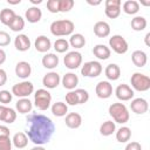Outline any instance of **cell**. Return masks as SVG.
<instances>
[{"label": "cell", "instance_id": "cell-1", "mask_svg": "<svg viewBox=\"0 0 150 150\" xmlns=\"http://www.w3.org/2000/svg\"><path fill=\"white\" fill-rule=\"evenodd\" d=\"M27 136L35 145L48 143L55 131V125L49 117L35 112L27 116Z\"/></svg>", "mask_w": 150, "mask_h": 150}, {"label": "cell", "instance_id": "cell-2", "mask_svg": "<svg viewBox=\"0 0 150 150\" xmlns=\"http://www.w3.org/2000/svg\"><path fill=\"white\" fill-rule=\"evenodd\" d=\"M75 25L71 20L62 19V20H55L50 23V33L55 36H66L71 35L74 32Z\"/></svg>", "mask_w": 150, "mask_h": 150}, {"label": "cell", "instance_id": "cell-3", "mask_svg": "<svg viewBox=\"0 0 150 150\" xmlns=\"http://www.w3.org/2000/svg\"><path fill=\"white\" fill-rule=\"evenodd\" d=\"M109 115L114 118V121L116 123H127L130 118V115H129V111H128V108L123 104V103H112L110 107H109Z\"/></svg>", "mask_w": 150, "mask_h": 150}, {"label": "cell", "instance_id": "cell-4", "mask_svg": "<svg viewBox=\"0 0 150 150\" xmlns=\"http://www.w3.org/2000/svg\"><path fill=\"white\" fill-rule=\"evenodd\" d=\"M52 103V95L47 89H38L34 94V105L39 110H47Z\"/></svg>", "mask_w": 150, "mask_h": 150}, {"label": "cell", "instance_id": "cell-5", "mask_svg": "<svg viewBox=\"0 0 150 150\" xmlns=\"http://www.w3.org/2000/svg\"><path fill=\"white\" fill-rule=\"evenodd\" d=\"M130 83L137 91H146L150 89V77L142 73H134L130 77Z\"/></svg>", "mask_w": 150, "mask_h": 150}, {"label": "cell", "instance_id": "cell-6", "mask_svg": "<svg viewBox=\"0 0 150 150\" xmlns=\"http://www.w3.org/2000/svg\"><path fill=\"white\" fill-rule=\"evenodd\" d=\"M33 91H34V84L29 81H22L12 87V94L21 98L28 97L30 94H33Z\"/></svg>", "mask_w": 150, "mask_h": 150}, {"label": "cell", "instance_id": "cell-7", "mask_svg": "<svg viewBox=\"0 0 150 150\" xmlns=\"http://www.w3.org/2000/svg\"><path fill=\"white\" fill-rule=\"evenodd\" d=\"M103 68L98 61H88L81 68V74L86 77H97L101 75Z\"/></svg>", "mask_w": 150, "mask_h": 150}, {"label": "cell", "instance_id": "cell-8", "mask_svg": "<svg viewBox=\"0 0 150 150\" xmlns=\"http://www.w3.org/2000/svg\"><path fill=\"white\" fill-rule=\"evenodd\" d=\"M109 46H110V48H111L115 53H117V54H124V53H127L128 49H129V46H128L127 40H125L122 35H118V34L112 35V36L109 39Z\"/></svg>", "mask_w": 150, "mask_h": 150}, {"label": "cell", "instance_id": "cell-9", "mask_svg": "<svg viewBox=\"0 0 150 150\" xmlns=\"http://www.w3.org/2000/svg\"><path fill=\"white\" fill-rule=\"evenodd\" d=\"M63 63L68 69H76L81 66L82 63V54L80 52L73 50L66 54V56L63 57Z\"/></svg>", "mask_w": 150, "mask_h": 150}, {"label": "cell", "instance_id": "cell-10", "mask_svg": "<svg viewBox=\"0 0 150 150\" xmlns=\"http://www.w3.org/2000/svg\"><path fill=\"white\" fill-rule=\"evenodd\" d=\"M121 0H107L104 13L110 19H116L121 14Z\"/></svg>", "mask_w": 150, "mask_h": 150}, {"label": "cell", "instance_id": "cell-11", "mask_svg": "<svg viewBox=\"0 0 150 150\" xmlns=\"http://www.w3.org/2000/svg\"><path fill=\"white\" fill-rule=\"evenodd\" d=\"M95 93L100 98H109L112 95V86L108 81H100L96 84Z\"/></svg>", "mask_w": 150, "mask_h": 150}, {"label": "cell", "instance_id": "cell-12", "mask_svg": "<svg viewBox=\"0 0 150 150\" xmlns=\"http://www.w3.org/2000/svg\"><path fill=\"white\" fill-rule=\"evenodd\" d=\"M115 94L120 101H129L135 95L131 87H129L128 84H124V83L117 86V88L115 89Z\"/></svg>", "mask_w": 150, "mask_h": 150}, {"label": "cell", "instance_id": "cell-13", "mask_svg": "<svg viewBox=\"0 0 150 150\" xmlns=\"http://www.w3.org/2000/svg\"><path fill=\"white\" fill-rule=\"evenodd\" d=\"M130 108L131 110L137 114V115H143L148 111L149 109V104H148V101L142 98V97H137V98H134L130 103Z\"/></svg>", "mask_w": 150, "mask_h": 150}, {"label": "cell", "instance_id": "cell-14", "mask_svg": "<svg viewBox=\"0 0 150 150\" xmlns=\"http://www.w3.org/2000/svg\"><path fill=\"white\" fill-rule=\"evenodd\" d=\"M61 79H60V75L56 73V71H49L47 73L43 79H42V84L47 88V89H54L59 86Z\"/></svg>", "mask_w": 150, "mask_h": 150}, {"label": "cell", "instance_id": "cell-15", "mask_svg": "<svg viewBox=\"0 0 150 150\" xmlns=\"http://www.w3.org/2000/svg\"><path fill=\"white\" fill-rule=\"evenodd\" d=\"M15 74L20 79H27L32 74V66L26 61H20L15 66Z\"/></svg>", "mask_w": 150, "mask_h": 150}, {"label": "cell", "instance_id": "cell-16", "mask_svg": "<svg viewBox=\"0 0 150 150\" xmlns=\"http://www.w3.org/2000/svg\"><path fill=\"white\" fill-rule=\"evenodd\" d=\"M14 46L19 52H26L30 48V40L26 34H19L14 40Z\"/></svg>", "mask_w": 150, "mask_h": 150}, {"label": "cell", "instance_id": "cell-17", "mask_svg": "<svg viewBox=\"0 0 150 150\" xmlns=\"http://www.w3.org/2000/svg\"><path fill=\"white\" fill-rule=\"evenodd\" d=\"M25 16H26V19H27L28 22L35 23V22H39V21L41 20V18H42V12H41V9H40L39 7L32 6V7H29V8L26 11Z\"/></svg>", "mask_w": 150, "mask_h": 150}, {"label": "cell", "instance_id": "cell-18", "mask_svg": "<svg viewBox=\"0 0 150 150\" xmlns=\"http://www.w3.org/2000/svg\"><path fill=\"white\" fill-rule=\"evenodd\" d=\"M94 34L98 38H107L110 34V26L105 21H97L94 25Z\"/></svg>", "mask_w": 150, "mask_h": 150}, {"label": "cell", "instance_id": "cell-19", "mask_svg": "<svg viewBox=\"0 0 150 150\" xmlns=\"http://www.w3.org/2000/svg\"><path fill=\"white\" fill-rule=\"evenodd\" d=\"M34 46H35V49H36L38 52H40V53H46V52H48V50L50 49L52 42H50V40H49L47 36L40 35V36L36 38V40H35V42H34Z\"/></svg>", "mask_w": 150, "mask_h": 150}, {"label": "cell", "instance_id": "cell-20", "mask_svg": "<svg viewBox=\"0 0 150 150\" xmlns=\"http://www.w3.org/2000/svg\"><path fill=\"white\" fill-rule=\"evenodd\" d=\"M66 125L70 129H76L82 124V117L79 112H69L66 115Z\"/></svg>", "mask_w": 150, "mask_h": 150}, {"label": "cell", "instance_id": "cell-21", "mask_svg": "<svg viewBox=\"0 0 150 150\" xmlns=\"http://www.w3.org/2000/svg\"><path fill=\"white\" fill-rule=\"evenodd\" d=\"M77 83H79V77L74 73H67L62 77V84L68 90L75 89V87L77 86Z\"/></svg>", "mask_w": 150, "mask_h": 150}, {"label": "cell", "instance_id": "cell-22", "mask_svg": "<svg viewBox=\"0 0 150 150\" xmlns=\"http://www.w3.org/2000/svg\"><path fill=\"white\" fill-rule=\"evenodd\" d=\"M93 53L94 55L98 59V60H108L110 57V54H111V50L109 47H107L105 45H96L94 48H93Z\"/></svg>", "mask_w": 150, "mask_h": 150}, {"label": "cell", "instance_id": "cell-23", "mask_svg": "<svg viewBox=\"0 0 150 150\" xmlns=\"http://www.w3.org/2000/svg\"><path fill=\"white\" fill-rule=\"evenodd\" d=\"M104 74H105V76H107L108 80H110V81H116V80H118L120 76H121V69H120V67H118L116 63H110V64H108V66L105 67Z\"/></svg>", "mask_w": 150, "mask_h": 150}, {"label": "cell", "instance_id": "cell-24", "mask_svg": "<svg viewBox=\"0 0 150 150\" xmlns=\"http://www.w3.org/2000/svg\"><path fill=\"white\" fill-rule=\"evenodd\" d=\"M131 61L136 67H144L148 62V56L143 50H135L131 54Z\"/></svg>", "mask_w": 150, "mask_h": 150}, {"label": "cell", "instance_id": "cell-25", "mask_svg": "<svg viewBox=\"0 0 150 150\" xmlns=\"http://www.w3.org/2000/svg\"><path fill=\"white\" fill-rule=\"evenodd\" d=\"M42 66L47 69H54L59 66V56L54 53H48L42 57Z\"/></svg>", "mask_w": 150, "mask_h": 150}, {"label": "cell", "instance_id": "cell-26", "mask_svg": "<svg viewBox=\"0 0 150 150\" xmlns=\"http://www.w3.org/2000/svg\"><path fill=\"white\" fill-rule=\"evenodd\" d=\"M123 12L129 15H134L139 11V2L136 0H127L122 5Z\"/></svg>", "mask_w": 150, "mask_h": 150}, {"label": "cell", "instance_id": "cell-27", "mask_svg": "<svg viewBox=\"0 0 150 150\" xmlns=\"http://www.w3.org/2000/svg\"><path fill=\"white\" fill-rule=\"evenodd\" d=\"M12 143L14 144L15 148L18 149H22V148H26L27 144H28V136L20 131V132H16L14 136H13V139H12Z\"/></svg>", "mask_w": 150, "mask_h": 150}, {"label": "cell", "instance_id": "cell-28", "mask_svg": "<svg viewBox=\"0 0 150 150\" xmlns=\"http://www.w3.org/2000/svg\"><path fill=\"white\" fill-rule=\"evenodd\" d=\"M15 108H16V110H18L20 114H28V112L32 111L33 104H32V102L29 101V98L25 97V98H20V100L16 102Z\"/></svg>", "mask_w": 150, "mask_h": 150}, {"label": "cell", "instance_id": "cell-29", "mask_svg": "<svg viewBox=\"0 0 150 150\" xmlns=\"http://www.w3.org/2000/svg\"><path fill=\"white\" fill-rule=\"evenodd\" d=\"M68 43H69L71 47H74L75 49H80V48L84 47V45H86V39H84V36H83L82 34L75 33V34H71V36H70Z\"/></svg>", "mask_w": 150, "mask_h": 150}, {"label": "cell", "instance_id": "cell-30", "mask_svg": "<svg viewBox=\"0 0 150 150\" xmlns=\"http://www.w3.org/2000/svg\"><path fill=\"white\" fill-rule=\"evenodd\" d=\"M52 112L56 117L66 116V114L68 112V105L66 103H63V102H55L52 105Z\"/></svg>", "mask_w": 150, "mask_h": 150}, {"label": "cell", "instance_id": "cell-31", "mask_svg": "<svg viewBox=\"0 0 150 150\" xmlns=\"http://www.w3.org/2000/svg\"><path fill=\"white\" fill-rule=\"evenodd\" d=\"M148 22H146V19L144 16H135L134 19H131L130 21V26L136 32H141L143 29H145Z\"/></svg>", "mask_w": 150, "mask_h": 150}, {"label": "cell", "instance_id": "cell-32", "mask_svg": "<svg viewBox=\"0 0 150 150\" xmlns=\"http://www.w3.org/2000/svg\"><path fill=\"white\" fill-rule=\"evenodd\" d=\"M131 138V130L128 127H121L116 131V139L120 143H125Z\"/></svg>", "mask_w": 150, "mask_h": 150}, {"label": "cell", "instance_id": "cell-33", "mask_svg": "<svg viewBox=\"0 0 150 150\" xmlns=\"http://www.w3.org/2000/svg\"><path fill=\"white\" fill-rule=\"evenodd\" d=\"M15 13L13 9H9V8H4L1 12H0V21L6 25V26H9V23L13 21V19L15 18Z\"/></svg>", "mask_w": 150, "mask_h": 150}, {"label": "cell", "instance_id": "cell-34", "mask_svg": "<svg viewBox=\"0 0 150 150\" xmlns=\"http://www.w3.org/2000/svg\"><path fill=\"white\" fill-rule=\"evenodd\" d=\"M115 130H116V125L115 122L112 121H105L100 127V132L102 136H110L115 132Z\"/></svg>", "mask_w": 150, "mask_h": 150}, {"label": "cell", "instance_id": "cell-35", "mask_svg": "<svg viewBox=\"0 0 150 150\" xmlns=\"http://www.w3.org/2000/svg\"><path fill=\"white\" fill-rule=\"evenodd\" d=\"M13 32H20L25 28V20L22 16L20 15H15V18L13 19V21L9 23L8 26Z\"/></svg>", "mask_w": 150, "mask_h": 150}, {"label": "cell", "instance_id": "cell-36", "mask_svg": "<svg viewBox=\"0 0 150 150\" xmlns=\"http://www.w3.org/2000/svg\"><path fill=\"white\" fill-rule=\"evenodd\" d=\"M54 49L57 52V53H64L69 49V43L66 39H57L55 42H54Z\"/></svg>", "mask_w": 150, "mask_h": 150}, {"label": "cell", "instance_id": "cell-37", "mask_svg": "<svg viewBox=\"0 0 150 150\" xmlns=\"http://www.w3.org/2000/svg\"><path fill=\"white\" fill-rule=\"evenodd\" d=\"M74 91H75V94H76L77 103H79V104H83V103H86V102L89 100V93H88L86 89L79 88V89H75Z\"/></svg>", "mask_w": 150, "mask_h": 150}, {"label": "cell", "instance_id": "cell-38", "mask_svg": "<svg viewBox=\"0 0 150 150\" xmlns=\"http://www.w3.org/2000/svg\"><path fill=\"white\" fill-rule=\"evenodd\" d=\"M59 4H60V12L62 13H66V12H69L73 7H74V0H59Z\"/></svg>", "mask_w": 150, "mask_h": 150}, {"label": "cell", "instance_id": "cell-39", "mask_svg": "<svg viewBox=\"0 0 150 150\" xmlns=\"http://www.w3.org/2000/svg\"><path fill=\"white\" fill-rule=\"evenodd\" d=\"M0 150H12V139L9 136H0Z\"/></svg>", "mask_w": 150, "mask_h": 150}, {"label": "cell", "instance_id": "cell-40", "mask_svg": "<svg viewBox=\"0 0 150 150\" xmlns=\"http://www.w3.org/2000/svg\"><path fill=\"white\" fill-rule=\"evenodd\" d=\"M16 120V112L14 109L12 108H7V111H6V115H5V118H4V122L5 123H13L14 121Z\"/></svg>", "mask_w": 150, "mask_h": 150}, {"label": "cell", "instance_id": "cell-41", "mask_svg": "<svg viewBox=\"0 0 150 150\" xmlns=\"http://www.w3.org/2000/svg\"><path fill=\"white\" fill-rule=\"evenodd\" d=\"M47 9L50 13H59L60 12V4L59 0H48L47 1Z\"/></svg>", "mask_w": 150, "mask_h": 150}, {"label": "cell", "instance_id": "cell-42", "mask_svg": "<svg viewBox=\"0 0 150 150\" xmlns=\"http://www.w3.org/2000/svg\"><path fill=\"white\" fill-rule=\"evenodd\" d=\"M12 97H13V94L9 93V90H1L0 91V103H2L4 105L9 103L12 101Z\"/></svg>", "mask_w": 150, "mask_h": 150}, {"label": "cell", "instance_id": "cell-43", "mask_svg": "<svg viewBox=\"0 0 150 150\" xmlns=\"http://www.w3.org/2000/svg\"><path fill=\"white\" fill-rule=\"evenodd\" d=\"M66 102L69 105H76V104H79L77 103V97H76V94H75L74 90H70L69 93L66 94Z\"/></svg>", "mask_w": 150, "mask_h": 150}, {"label": "cell", "instance_id": "cell-44", "mask_svg": "<svg viewBox=\"0 0 150 150\" xmlns=\"http://www.w3.org/2000/svg\"><path fill=\"white\" fill-rule=\"evenodd\" d=\"M11 43V36L7 32L0 30V47H5L8 46Z\"/></svg>", "mask_w": 150, "mask_h": 150}, {"label": "cell", "instance_id": "cell-45", "mask_svg": "<svg viewBox=\"0 0 150 150\" xmlns=\"http://www.w3.org/2000/svg\"><path fill=\"white\" fill-rule=\"evenodd\" d=\"M124 150H142V145L138 142H130L127 144Z\"/></svg>", "mask_w": 150, "mask_h": 150}, {"label": "cell", "instance_id": "cell-46", "mask_svg": "<svg viewBox=\"0 0 150 150\" xmlns=\"http://www.w3.org/2000/svg\"><path fill=\"white\" fill-rule=\"evenodd\" d=\"M6 82H7V74L4 69L0 68V87L4 86Z\"/></svg>", "mask_w": 150, "mask_h": 150}, {"label": "cell", "instance_id": "cell-47", "mask_svg": "<svg viewBox=\"0 0 150 150\" xmlns=\"http://www.w3.org/2000/svg\"><path fill=\"white\" fill-rule=\"evenodd\" d=\"M9 134H11V131L7 127L0 125V136H9Z\"/></svg>", "mask_w": 150, "mask_h": 150}, {"label": "cell", "instance_id": "cell-48", "mask_svg": "<svg viewBox=\"0 0 150 150\" xmlns=\"http://www.w3.org/2000/svg\"><path fill=\"white\" fill-rule=\"evenodd\" d=\"M7 108H8V107H6V105H4V104H0V121H2V122H4L5 115H6Z\"/></svg>", "mask_w": 150, "mask_h": 150}, {"label": "cell", "instance_id": "cell-49", "mask_svg": "<svg viewBox=\"0 0 150 150\" xmlns=\"http://www.w3.org/2000/svg\"><path fill=\"white\" fill-rule=\"evenodd\" d=\"M5 61H6V53L4 49L0 48V64H2Z\"/></svg>", "mask_w": 150, "mask_h": 150}, {"label": "cell", "instance_id": "cell-50", "mask_svg": "<svg viewBox=\"0 0 150 150\" xmlns=\"http://www.w3.org/2000/svg\"><path fill=\"white\" fill-rule=\"evenodd\" d=\"M87 2H88L89 5H93V6H97V5H100V4H101V0H97V1H91V0H87Z\"/></svg>", "mask_w": 150, "mask_h": 150}, {"label": "cell", "instance_id": "cell-51", "mask_svg": "<svg viewBox=\"0 0 150 150\" xmlns=\"http://www.w3.org/2000/svg\"><path fill=\"white\" fill-rule=\"evenodd\" d=\"M149 38H150V33H146V35H145V38H144V39H145V45H146L148 47L150 46V42H149Z\"/></svg>", "mask_w": 150, "mask_h": 150}, {"label": "cell", "instance_id": "cell-52", "mask_svg": "<svg viewBox=\"0 0 150 150\" xmlns=\"http://www.w3.org/2000/svg\"><path fill=\"white\" fill-rule=\"evenodd\" d=\"M30 150H46V149H45L42 145H35V146H34V148H32Z\"/></svg>", "mask_w": 150, "mask_h": 150}, {"label": "cell", "instance_id": "cell-53", "mask_svg": "<svg viewBox=\"0 0 150 150\" xmlns=\"http://www.w3.org/2000/svg\"><path fill=\"white\" fill-rule=\"evenodd\" d=\"M21 1L20 0H16V1H12V0H8V4H11V5H18V4H20Z\"/></svg>", "mask_w": 150, "mask_h": 150}, {"label": "cell", "instance_id": "cell-54", "mask_svg": "<svg viewBox=\"0 0 150 150\" xmlns=\"http://www.w3.org/2000/svg\"><path fill=\"white\" fill-rule=\"evenodd\" d=\"M30 2H32V4H34V5H39V4H41V2H42V0H30Z\"/></svg>", "mask_w": 150, "mask_h": 150}]
</instances>
